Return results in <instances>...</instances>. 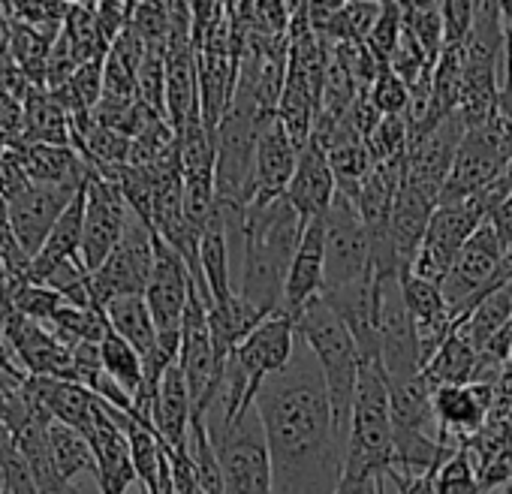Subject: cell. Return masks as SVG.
Instances as JSON below:
<instances>
[{
  "mask_svg": "<svg viewBox=\"0 0 512 494\" xmlns=\"http://www.w3.org/2000/svg\"><path fill=\"white\" fill-rule=\"evenodd\" d=\"M199 269H202V281L211 296V308L223 305L235 296L232 251H229V235H226V220H223L220 205L199 235Z\"/></svg>",
  "mask_w": 512,
  "mask_h": 494,
  "instance_id": "23",
  "label": "cell"
},
{
  "mask_svg": "<svg viewBox=\"0 0 512 494\" xmlns=\"http://www.w3.org/2000/svg\"><path fill=\"white\" fill-rule=\"evenodd\" d=\"M401 34H404V7L401 4H383V13L371 31V37L365 40L368 52L374 55V61L389 70V61L401 43Z\"/></svg>",
  "mask_w": 512,
  "mask_h": 494,
  "instance_id": "31",
  "label": "cell"
},
{
  "mask_svg": "<svg viewBox=\"0 0 512 494\" xmlns=\"http://www.w3.org/2000/svg\"><path fill=\"white\" fill-rule=\"evenodd\" d=\"M193 287H196L193 275L187 263L181 260V254L154 232V269L145 287V302L151 308L160 344L181 350V323H184V311H187Z\"/></svg>",
  "mask_w": 512,
  "mask_h": 494,
  "instance_id": "10",
  "label": "cell"
},
{
  "mask_svg": "<svg viewBox=\"0 0 512 494\" xmlns=\"http://www.w3.org/2000/svg\"><path fill=\"white\" fill-rule=\"evenodd\" d=\"M31 184H34V178L28 175V166H25L19 148H7L0 154V196H4V202H13Z\"/></svg>",
  "mask_w": 512,
  "mask_h": 494,
  "instance_id": "34",
  "label": "cell"
},
{
  "mask_svg": "<svg viewBox=\"0 0 512 494\" xmlns=\"http://www.w3.org/2000/svg\"><path fill=\"white\" fill-rule=\"evenodd\" d=\"M476 365H479V350L458 329H452L449 338L440 344V350L422 368V377L434 389H440V386H467L476 377Z\"/></svg>",
  "mask_w": 512,
  "mask_h": 494,
  "instance_id": "24",
  "label": "cell"
},
{
  "mask_svg": "<svg viewBox=\"0 0 512 494\" xmlns=\"http://www.w3.org/2000/svg\"><path fill=\"white\" fill-rule=\"evenodd\" d=\"M323 293H326V217H314L308 220L302 244L293 257L281 311L296 320Z\"/></svg>",
  "mask_w": 512,
  "mask_h": 494,
  "instance_id": "16",
  "label": "cell"
},
{
  "mask_svg": "<svg viewBox=\"0 0 512 494\" xmlns=\"http://www.w3.org/2000/svg\"><path fill=\"white\" fill-rule=\"evenodd\" d=\"M440 13H443V37H446V46H464L467 37H470V31H473L476 4H473V0H443Z\"/></svg>",
  "mask_w": 512,
  "mask_h": 494,
  "instance_id": "33",
  "label": "cell"
},
{
  "mask_svg": "<svg viewBox=\"0 0 512 494\" xmlns=\"http://www.w3.org/2000/svg\"><path fill=\"white\" fill-rule=\"evenodd\" d=\"M272 115L256 106L247 91H235L229 112L214 136V187L226 208H247L256 196V148H260V118Z\"/></svg>",
  "mask_w": 512,
  "mask_h": 494,
  "instance_id": "4",
  "label": "cell"
},
{
  "mask_svg": "<svg viewBox=\"0 0 512 494\" xmlns=\"http://www.w3.org/2000/svg\"><path fill=\"white\" fill-rule=\"evenodd\" d=\"M395 473V434H392V401L389 380L377 362L362 365L350 434H347V464L344 479H380Z\"/></svg>",
  "mask_w": 512,
  "mask_h": 494,
  "instance_id": "3",
  "label": "cell"
},
{
  "mask_svg": "<svg viewBox=\"0 0 512 494\" xmlns=\"http://www.w3.org/2000/svg\"><path fill=\"white\" fill-rule=\"evenodd\" d=\"M190 419H193V398H190V386L187 377L181 371V365L175 362L160 389H157V401H154V431L160 434L163 446L169 452H181L187 449V434H190Z\"/></svg>",
  "mask_w": 512,
  "mask_h": 494,
  "instance_id": "21",
  "label": "cell"
},
{
  "mask_svg": "<svg viewBox=\"0 0 512 494\" xmlns=\"http://www.w3.org/2000/svg\"><path fill=\"white\" fill-rule=\"evenodd\" d=\"M368 94H371V103L377 106V112L383 118H404L410 109V88L392 70H383L374 79Z\"/></svg>",
  "mask_w": 512,
  "mask_h": 494,
  "instance_id": "32",
  "label": "cell"
},
{
  "mask_svg": "<svg viewBox=\"0 0 512 494\" xmlns=\"http://www.w3.org/2000/svg\"><path fill=\"white\" fill-rule=\"evenodd\" d=\"M208 434L217 446L223 494H275L266 431L256 407L244 413L235 425Z\"/></svg>",
  "mask_w": 512,
  "mask_h": 494,
  "instance_id": "5",
  "label": "cell"
},
{
  "mask_svg": "<svg viewBox=\"0 0 512 494\" xmlns=\"http://www.w3.org/2000/svg\"><path fill=\"white\" fill-rule=\"evenodd\" d=\"M509 320H512V290L509 284H503L488 296H482L461 320H455V329L482 353L503 332Z\"/></svg>",
  "mask_w": 512,
  "mask_h": 494,
  "instance_id": "26",
  "label": "cell"
},
{
  "mask_svg": "<svg viewBox=\"0 0 512 494\" xmlns=\"http://www.w3.org/2000/svg\"><path fill=\"white\" fill-rule=\"evenodd\" d=\"M500 494H512V482H509L506 488H500Z\"/></svg>",
  "mask_w": 512,
  "mask_h": 494,
  "instance_id": "36",
  "label": "cell"
},
{
  "mask_svg": "<svg viewBox=\"0 0 512 494\" xmlns=\"http://www.w3.org/2000/svg\"><path fill=\"white\" fill-rule=\"evenodd\" d=\"M127 422H130V413H121L112 404L100 401L94 428L88 431V440H91L94 455H97L100 494H127L133 488V482H139L136 467H133V455H130V440L124 431Z\"/></svg>",
  "mask_w": 512,
  "mask_h": 494,
  "instance_id": "13",
  "label": "cell"
},
{
  "mask_svg": "<svg viewBox=\"0 0 512 494\" xmlns=\"http://www.w3.org/2000/svg\"><path fill=\"white\" fill-rule=\"evenodd\" d=\"M509 290H512V281H509Z\"/></svg>",
  "mask_w": 512,
  "mask_h": 494,
  "instance_id": "38",
  "label": "cell"
},
{
  "mask_svg": "<svg viewBox=\"0 0 512 494\" xmlns=\"http://www.w3.org/2000/svg\"><path fill=\"white\" fill-rule=\"evenodd\" d=\"M494 386L467 383V386H440L434 389V419H437V440L461 449L473 440L491 413Z\"/></svg>",
  "mask_w": 512,
  "mask_h": 494,
  "instance_id": "14",
  "label": "cell"
},
{
  "mask_svg": "<svg viewBox=\"0 0 512 494\" xmlns=\"http://www.w3.org/2000/svg\"><path fill=\"white\" fill-rule=\"evenodd\" d=\"M151 269H154V229L136 214H130L121 244L97 272H91L97 305L106 308L121 296H145Z\"/></svg>",
  "mask_w": 512,
  "mask_h": 494,
  "instance_id": "8",
  "label": "cell"
},
{
  "mask_svg": "<svg viewBox=\"0 0 512 494\" xmlns=\"http://www.w3.org/2000/svg\"><path fill=\"white\" fill-rule=\"evenodd\" d=\"M49 449H52V464L67 485H73V479L82 473L97 476V455H94L91 440L82 431L52 419L49 422Z\"/></svg>",
  "mask_w": 512,
  "mask_h": 494,
  "instance_id": "27",
  "label": "cell"
},
{
  "mask_svg": "<svg viewBox=\"0 0 512 494\" xmlns=\"http://www.w3.org/2000/svg\"><path fill=\"white\" fill-rule=\"evenodd\" d=\"M296 335L311 350V356L320 365L335 422L341 434H350V416H353V398L362 374V356L350 335V329L341 323V317L329 308V302L320 296L314 299L299 317H296Z\"/></svg>",
  "mask_w": 512,
  "mask_h": 494,
  "instance_id": "2",
  "label": "cell"
},
{
  "mask_svg": "<svg viewBox=\"0 0 512 494\" xmlns=\"http://www.w3.org/2000/svg\"><path fill=\"white\" fill-rule=\"evenodd\" d=\"M85 202H88V184L76 193L70 208L61 214L55 229L49 232L43 251L31 263V284H46V278L64 266L82 260V232H85Z\"/></svg>",
  "mask_w": 512,
  "mask_h": 494,
  "instance_id": "20",
  "label": "cell"
},
{
  "mask_svg": "<svg viewBox=\"0 0 512 494\" xmlns=\"http://www.w3.org/2000/svg\"><path fill=\"white\" fill-rule=\"evenodd\" d=\"M401 293H404V305L410 311V320H413V329H416V338L422 347V359L428 365V359L440 350V344L455 329L452 311L443 299V290L416 275L401 278Z\"/></svg>",
  "mask_w": 512,
  "mask_h": 494,
  "instance_id": "18",
  "label": "cell"
},
{
  "mask_svg": "<svg viewBox=\"0 0 512 494\" xmlns=\"http://www.w3.org/2000/svg\"><path fill=\"white\" fill-rule=\"evenodd\" d=\"M503 7V28H506V37L512 40V0L509 4H500Z\"/></svg>",
  "mask_w": 512,
  "mask_h": 494,
  "instance_id": "35",
  "label": "cell"
},
{
  "mask_svg": "<svg viewBox=\"0 0 512 494\" xmlns=\"http://www.w3.org/2000/svg\"><path fill=\"white\" fill-rule=\"evenodd\" d=\"M482 223H485V214L479 211V205L473 199L455 202V205H437L410 275L440 287L446 281V275L452 272L461 247L473 238V232Z\"/></svg>",
  "mask_w": 512,
  "mask_h": 494,
  "instance_id": "9",
  "label": "cell"
},
{
  "mask_svg": "<svg viewBox=\"0 0 512 494\" xmlns=\"http://www.w3.org/2000/svg\"><path fill=\"white\" fill-rule=\"evenodd\" d=\"M100 356H103V371L136 401V395L142 392V383H145V362H142L139 350H133L124 338L109 332L100 344Z\"/></svg>",
  "mask_w": 512,
  "mask_h": 494,
  "instance_id": "28",
  "label": "cell"
},
{
  "mask_svg": "<svg viewBox=\"0 0 512 494\" xmlns=\"http://www.w3.org/2000/svg\"><path fill=\"white\" fill-rule=\"evenodd\" d=\"M253 407L263 419L275 494H338L347 437L335 422L320 365L302 341Z\"/></svg>",
  "mask_w": 512,
  "mask_h": 494,
  "instance_id": "1",
  "label": "cell"
},
{
  "mask_svg": "<svg viewBox=\"0 0 512 494\" xmlns=\"http://www.w3.org/2000/svg\"><path fill=\"white\" fill-rule=\"evenodd\" d=\"M299 163V148L278 121V115H263L260 118V148H256V205L275 202L287 196V187L293 181ZM250 202V205H253Z\"/></svg>",
  "mask_w": 512,
  "mask_h": 494,
  "instance_id": "15",
  "label": "cell"
},
{
  "mask_svg": "<svg viewBox=\"0 0 512 494\" xmlns=\"http://www.w3.org/2000/svg\"><path fill=\"white\" fill-rule=\"evenodd\" d=\"M401 7H404V31L419 43L425 58L437 64L446 49L440 4H401Z\"/></svg>",
  "mask_w": 512,
  "mask_h": 494,
  "instance_id": "29",
  "label": "cell"
},
{
  "mask_svg": "<svg viewBox=\"0 0 512 494\" xmlns=\"http://www.w3.org/2000/svg\"><path fill=\"white\" fill-rule=\"evenodd\" d=\"M434 494H485L470 452L461 446L440 470L431 473Z\"/></svg>",
  "mask_w": 512,
  "mask_h": 494,
  "instance_id": "30",
  "label": "cell"
},
{
  "mask_svg": "<svg viewBox=\"0 0 512 494\" xmlns=\"http://www.w3.org/2000/svg\"><path fill=\"white\" fill-rule=\"evenodd\" d=\"M296 344H299L296 320L290 314L278 311L256 326L226 359V368L244 383V395H247L250 407L256 404V398H260L263 386L290 365Z\"/></svg>",
  "mask_w": 512,
  "mask_h": 494,
  "instance_id": "6",
  "label": "cell"
},
{
  "mask_svg": "<svg viewBox=\"0 0 512 494\" xmlns=\"http://www.w3.org/2000/svg\"><path fill=\"white\" fill-rule=\"evenodd\" d=\"M437 211V202L425 199L419 190L407 187L401 181L395 199H392V214H389V235H392V244L398 251V260L404 263V269L410 272L413 269V260L419 254V247L425 241V232H428V223Z\"/></svg>",
  "mask_w": 512,
  "mask_h": 494,
  "instance_id": "22",
  "label": "cell"
},
{
  "mask_svg": "<svg viewBox=\"0 0 512 494\" xmlns=\"http://www.w3.org/2000/svg\"><path fill=\"white\" fill-rule=\"evenodd\" d=\"M103 311H106L109 329L118 338H124L133 350H139L142 359L148 353H154V347L160 344V335H157V326H154L145 296H121V299L109 302Z\"/></svg>",
  "mask_w": 512,
  "mask_h": 494,
  "instance_id": "25",
  "label": "cell"
},
{
  "mask_svg": "<svg viewBox=\"0 0 512 494\" xmlns=\"http://www.w3.org/2000/svg\"><path fill=\"white\" fill-rule=\"evenodd\" d=\"M82 187H58V184H31L22 196L7 202L10 208V226L25 251V257L34 263V257L43 251V244L61 214L70 208Z\"/></svg>",
  "mask_w": 512,
  "mask_h": 494,
  "instance_id": "12",
  "label": "cell"
},
{
  "mask_svg": "<svg viewBox=\"0 0 512 494\" xmlns=\"http://www.w3.org/2000/svg\"><path fill=\"white\" fill-rule=\"evenodd\" d=\"M374 275L368 226L356 202L344 193L326 211V293L362 284Z\"/></svg>",
  "mask_w": 512,
  "mask_h": 494,
  "instance_id": "7",
  "label": "cell"
},
{
  "mask_svg": "<svg viewBox=\"0 0 512 494\" xmlns=\"http://www.w3.org/2000/svg\"><path fill=\"white\" fill-rule=\"evenodd\" d=\"M130 205L115 181L88 178V202H85V232H82V263L88 272H97L112 251L121 244L127 223H130Z\"/></svg>",
  "mask_w": 512,
  "mask_h": 494,
  "instance_id": "11",
  "label": "cell"
},
{
  "mask_svg": "<svg viewBox=\"0 0 512 494\" xmlns=\"http://www.w3.org/2000/svg\"><path fill=\"white\" fill-rule=\"evenodd\" d=\"M335 196H338V181L329 166V154L311 139L299 151V163L287 187V199L305 220H314V217H326Z\"/></svg>",
  "mask_w": 512,
  "mask_h": 494,
  "instance_id": "17",
  "label": "cell"
},
{
  "mask_svg": "<svg viewBox=\"0 0 512 494\" xmlns=\"http://www.w3.org/2000/svg\"><path fill=\"white\" fill-rule=\"evenodd\" d=\"M28 395L61 425H70L88 437L94 428L100 401L91 389L73 383V380H58V377H28L25 383Z\"/></svg>",
  "mask_w": 512,
  "mask_h": 494,
  "instance_id": "19",
  "label": "cell"
},
{
  "mask_svg": "<svg viewBox=\"0 0 512 494\" xmlns=\"http://www.w3.org/2000/svg\"><path fill=\"white\" fill-rule=\"evenodd\" d=\"M509 431H512V410H509Z\"/></svg>",
  "mask_w": 512,
  "mask_h": 494,
  "instance_id": "37",
  "label": "cell"
}]
</instances>
